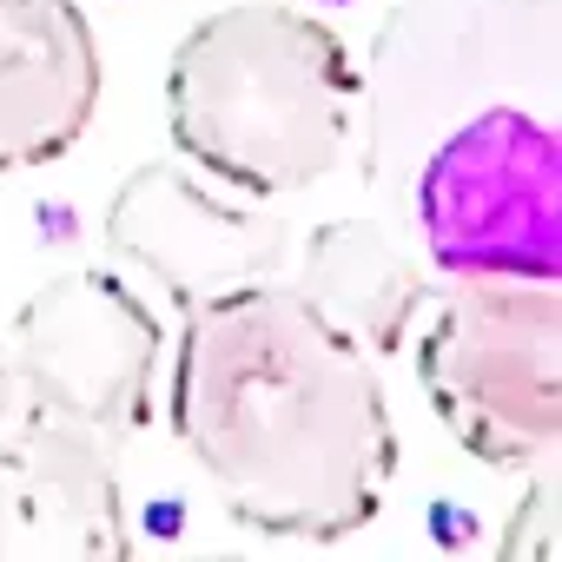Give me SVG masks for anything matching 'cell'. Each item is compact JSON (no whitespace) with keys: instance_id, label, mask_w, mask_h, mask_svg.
<instances>
[{"instance_id":"cell-1","label":"cell","mask_w":562,"mask_h":562,"mask_svg":"<svg viewBox=\"0 0 562 562\" xmlns=\"http://www.w3.org/2000/svg\"><path fill=\"white\" fill-rule=\"evenodd\" d=\"M166 404L218 509L258 536L338 542L364 529L397 483V424L378 358L271 278L186 305Z\"/></svg>"},{"instance_id":"cell-2","label":"cell","mask_w":562,"mask_h":562,"mask_svg":"<svg viewBox=\"0 0 562 562\" xmlns=\"http://www.w3.org/2000/svg\"><path fill=\"white\" fill-rule=\"evenodd\" d=\"M351 100L345 41L285 0L205 14L166 60V133L179 159L245 199L331 179L351 146Z\"/></svg>"},{"instance_id":"cell-3","label":"cell","mask_w":562,"mask_h":562,"mask_svg":"<svg viewBox=\"0 0 562 562\" xmlns=\"http://www.w3.org/2000/svg\"><path fill=\"white\" fill-rule=\"evenodd\" d=\"M417 384L443 437L483 470H536L562 443L555 278H457L417 338Z\"/></svg>"},{"instance_id":"cell-4","label":"cell","mask_w":562,"mask_h":562,"mask_svg":"<svg viewBox=\"0 0 562 562\" xmlns=\"http://www.w3.org/2000/svg\"><path fill=\"white\" fill-rule=\"evenodd\" d=\"M159 351L166 331L139 299V285L100 265L47 278L0 338V364H8L14 404L27 417L93 430L113 450L153 417Z\"/></svg>"},{"instance_id":"cell-5","label":"cell","mask_w":562,"mask_h":562,"mask_svg":"<svg viewBox=\"0 0 562 562\" xmlns=\"http://www.w3.org/2000/svg\"><path fill=\"white\" fill-rule=\"evenodd\" d=\"M417 225L450 278H555L562 271V153L555 126L522 106H490L457 126L424 179Z\"/></svg>"},{"instance_id":"cell-6","label":"cell","mask_w":562,"mask_h":562,"mask_svg":"<svg viewBox=\"0 0 562 562\" xmlns=\"http://www.w3.org/2000/svg\"><path fill=\"white\" fill-rule=\"evenodd\" d=\"M251 205L258 199H232V186L199 166H139L106 205V245L120 265L159 278L179 305H199L225 285L271 278L285 258V225Z\"/></svg>"},{"instance_id":"cell-7","label":"cell","mask_w":562,"mask_h":562,"mask_svg":"<svg viewBox=\"0 0 562 562\" xmlns=\"http://www.w3.org/2000/svg\"><path fill=\"white\" fill-rule=\"evenodd\" d=\"M133 555L113 443L54 417L0 424V562H120Z\"/></svg>"},{"instance_id":"cell-8","label":"cell","mask_w":562,"mask_h":562,"mask_svg":"<svg viewBox=\"0 0 562 562\" xmlns=\"http://www.w3.org/2000/svg\"><path fill=\"white\" fill-rule=\"evenodd\" d=\"M100 113V41L80 0H0V172L87 139Z\"/></svg>"},{"instance_id":"cell-9","label":"cell","mask_w":562,"mask_h":562,"mask_svg":"<svg viewBox=\"0 0 562 562\" xmlns=\"http://www.w3.org/2000/svg\"><path fill=\"white\" fill-rule=\"evenodd\" d=\"M292 292L364 358H391L430 299V278L378 218H325L299 251Z\"/></svg>"},{"instance_id":"cell-10","label":"cell","mask_w":562,"mask_h":562,"mask_svg":"<svg viewBox=\"0 0 562 562\" xmlns=\"http://www.w3.org/2000/svg\"><path fill=\"white\" fill-rule=\"evenodd\" d=\"M503 555H529V562H555V476L536 463V483L516 509V522L503 529Z\"/></svg>"},{"instance_id":"cell-11","label":"cell","mask_w":562,"mask_h":562,"mask_svg":"<svg viewBox=\"0 0 562 562\" xmlns=\"http://www.w3.org/2000/svg\"><path fill=\"white\" fill-rule=\"evenodd\" d=\"M21 404H14V378H8V364H0V424H8Z\"/></svg>"}]
</instances>
